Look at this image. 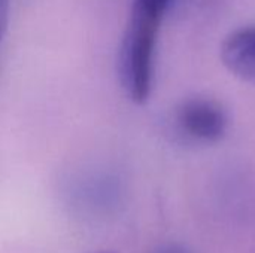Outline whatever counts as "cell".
I'll use <instances>...</instances> for the list:
<instances>
[{"mask_svg": "<svg viewBox=\"0 0 255 253\" xmlns=\"http://www.w3.org/2000/svg\"><path fill=\"white\" fill-rule=\"evenodd\" d=\"M60 197L75 218L87 222H102L120 209L123 183L111 170L99 166L81 167L63 177Z\"/></svg>", "mask_w": 255, "mask_h": 253, "instance_id": "cell-2", "label": "cell"}, {"mask_svg": "<svg viewBox=\"0 0 255 253\" xmlns=\"http://www.w3.org/2000/svg\"><path fill=\"white\" fill-rule=\"evenodd\" d=\"M91 253H111V252H91Z\"/></svg>", "mask_w": 255, "mask_h": 253, "instance_id": "cell-7", "label": "cell"}, {"mask_svg": "<svg viewBox=\"0 0 255 253\" xmlns=\"http://www.w3.org/2000/svg\"><path fill=\"white\" fill-rule=\"evenodd\" d=\"M155 253H190L185 248L179 246V245H169V246H164L161 248L158 252Z\"/></svg>", "mask_w": 255, "mask_h": 253, "instance_id": "cell-6", "label": "cell"}, {"mask_svg": "<svg viewBox=\"0 0 255 253\" xmlns=\"http://www.w3.org/2000/svg\"><path fill=\"white\" fill-rule=\"evenodd\" d=\"M173 0H134L118 55V73L126 94L145 103L151 94L154 58L163 18Z\"/></svg>", "mask_w": 255, "mask_h": 253, "instance_id": "cell-1", "label": "cell"}, {"mask_svg": "<svg viewBox=\"0 0 255 253\" xmlns=\"http://www.w3.org/2000/svg\"><path fill=\"white\" fill-rule=\"evenodd\" d=\"M227 122V113L223 106L203 97L184 101L175 115L179 133L200 143L218 142L226 134Z\"/></svg>", "mask_w": 255, "mask_h": 253, "instance_id": "cell-3", "label": "cell"}, {"mask_svg": "<svg viewBox=\"0 0 255 253\" xmlns=\"http://www.w3.org/2000/svg\"><path fill=\"white\" fill-rule=\"evenodd\" d=\"M221 60L235 76L255 85V25L227 36L221 46Z\"/></svg>", "mask_w": 255, "mask_h": 253, "instance_id": "cell-4", "label": "cell"}, {"mask_svg": "<svg viewBox=\"0 0 255 253\" xmlns=\"http://www.w3.org/2000/svg\"><path fill=\"white\" fill-rule=\"evenodd\" d=\"M9 12H10V0H0V40L7 28Z\"/></svg>", "mask_w": 255, "mask_h": 253, "instance_id": "cell-5", "label": "cell"}]
</instances>
